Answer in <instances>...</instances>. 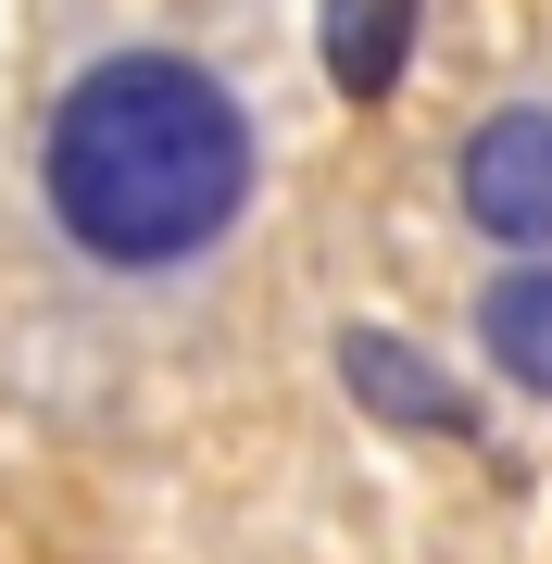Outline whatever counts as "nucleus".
Wrapping results in <instances>:
<instances>
[{"label": "nucleus", "instance_id": "f257e3e1", "mask_svg": "<svg viewBox=\"0 0 552 564\" xmlns=\"http://www.w3.org/2000/svg\"><path fill=\"white\" fill-rule=\"evenodd\" d=\"M39 202L101 276H188L251 214V113L188 51H113L39 126Z\"/></svg>", "mask_w": 552, "mask_h": 564}, {"label": "nucleus", "instance_id": "f03ea898", "mask_svg": "<svg viewBox=\"0 0 552 564\" xmlns=\"http://www.w3.org/2000/svg\"><path fill=\"white\" fill-rule=\"evenodd\" d=\"M452 202H465L477 239L502 251H552V101H515L465 139V163H452Z\"/></svg>", "mask_w": 552, "mask_h": 564}, {"label": "nucleus", "instance_id": "7ed1b4c3", "mask_svg": "<svg viewBox=\"0 0 552 564\" xmlns=\"http://www.w3.org/2000/svg\"><path fill=\"white\" fill-rule=\"evenodd\" d=\"M339 377H351V402L389 414V426H427V440H465V426H477V414H465V389H452L427 351L377 339V326H351V339H339Z\"/></svg>", "mask_w": 552, "mask_h": 564}, {"label": "nucleus", "instance_id": "20e7f679", "mask_svg": "<svg viewBox=\"0 0 552 564\" xmlns=\"http://www.w3.org/2000/svg\"><path fill=\"white\" fill-rule=\"evenodd\" d=\"M414 63V0H327V88L339 101H389Z\"/></svg>", "mask_w": 552, "mask_h": 564}, {"label": "nucleus", "instance_id": "39448f33", "mask_svg": "<svg viewBox=\"0 0 552 564\" xmlns=\"http://www.w3.org/2000/svg\"><path fill=\"white\" fill-rule=\"evenodd\" d=\"M477 339H490V364H502L515 389L552 402V263H515V276L477 289Z\"/></svg>", "mask_w": 552, "mask_h": 564}]
</instances>
